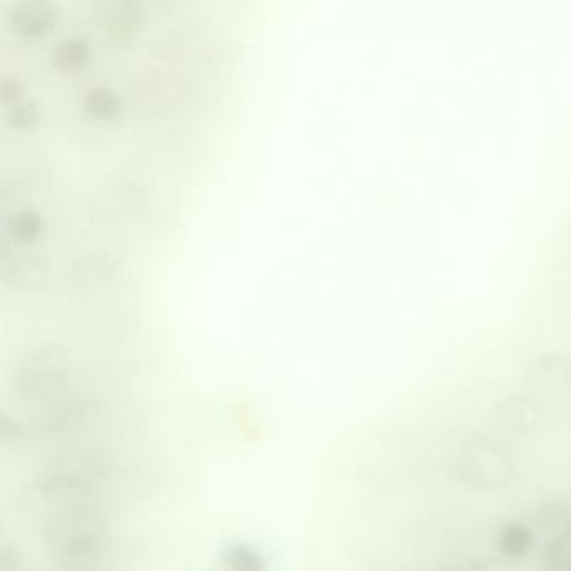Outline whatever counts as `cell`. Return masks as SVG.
<instances>
[{"label": "cell", "instance_id": "obj_1", "mask_svg": "<svg viewBox=\"0 0 571 571\" xmlns=\"http://www.w3.org/2000/svg\"><path fill=\"white\" fill-rule=\"evenodd\" d=\"M534 543L533 530L524 523H510L498 534V548L508 558H521Z\"/></svg>", "mask_w": 571, "mask_h": 571}]
</instances>
